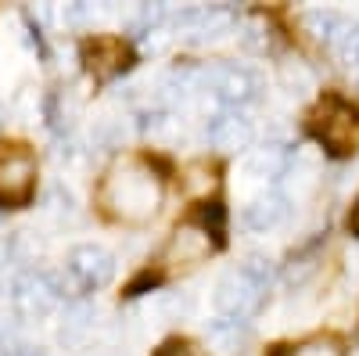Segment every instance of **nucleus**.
I'll return each mask as SVG.
<instances>
[{"instance_id":"f257e3e1","label":"nucleus","mask_w":359,"mask_h":356,"mask_svg":"<svg viewBox=\"0 0 359 356\" xmlns=\"http://www.w3.org/2000/svg\"><path fill=\"white\" fill-rule=\"evenodd\" d=\"M162 176L144 159H118L97 187L101 209L118 223H147L162 209Z\"/></svg>"},{"instance_id":"f03ea898","label":"nucleus","mask_w":359,"mask_h":356,"mask_svg":"<svg viewBox=\"0 0 359 356\" xmlns=\"http://www.w3.org/2000/svg\"><path fill=\"white\" fill-rule=\"evenodd\" d=\"M313 133L331 155L345 159L359 152V112L338 98H323L313 112Z\"/></svg>"},{"instance_id":"7ed1b4c3","label":"nucleus","mask_w":359,"mask_h":356,"mask_svg":"<svg viewBox=\"0 0 359 356\" xmlns=\"http://www.w3.org/2000/svg\"><path fill=\"white\" fill-rule=\"evenodd\" d=\"M201 91H208L216 101H223L230 108H241V105H252L262 94V79L248 65L219 62V65L201 69Z\"/></svg>"},{"instance_id":"20e7f679","label":"nucleus","mask_w":359,"mask_h":356,"mask_svg":"<svg viewBox=\"0 0 359 356\" xmlns=\"http://www.w3.org/2000/svg\"><path fill=\"white\" fill-rule=\"evenodd\" d=\"M212 303L226 320H245L248 324V317H255L266 303V288L252 274H245V266H233V270H226L216 281Z\"/></svg>"},{"instance_id":"39448f33","label":"nucleus","mask_w":359,"mask_h":356,"mask_svg":"<svg viewBox=\"0 0 359 356\" xmlns=\"http://www.w3.org/2000/svg\"><path fill=\"white\" fill-rule=\"evenodd\" d=\"M57 299H62V291H57L54 277L43 274V270H22L11 281V306L29 324L50 317L57 310Z\"/></svg>"},{"instance_id":"423d86ee","label":"nucleus","mask_w":359,"mask_h":356,"mask_svg":"<svg viewBox=\"0 0 359 356\" xmlns=\"http://www.w3.org/2000/svg\"><path fill=\"white\" fill-rule=\"evenodd\" d=\"M65 270H69V281L79 291H97V288H104L115 277V256L104 245L83 242V245H72L69 249Z\"/></svg>"},{"instance_id":"0eeeda50","label":"nucleus","mask_w":359,"mask_h":356,"mask_svg":"<svg viewBox=\"0 0 359 356\" xmlns=\"http://www.w3.org/2000/svg\"><path fill=\"white\" fill-rule=\"evenodd\" d=\"M36 187V159L25 147L0 152V205H25Z\"/></svg>"},{"instance_id":"6e6552de","label":"nucleus","mask_w":359,"mask_h":356,"mask_svg":"<svg viewBox=\"0 0 359 356\" xmlns=\"http://www.w3.org/2000/svg\"><path fill=\"white\" fill-rule=\"evenodd\" d=\"M216 249V237L208 227L201 223H180L169 237V245L162 249V263L169 270H187V266H198L212 256Z\"/></svg>"},{"instance_id":"1a4fd4ad","label":"nucleus","mask_w":359,"mask_h":356,"mask_svg":"<svg viewBox=\"0 0 359 356\" xmlns=\"http://www.w3.org/2000/svg\"><path fill=\"white\" fill-rule=\"evenodd\" d=\"M233 25H237V15L230 8H184L180 15H172L176 37H184L191 44H212L226 37Z\"/></svg>"},{"instance_id":"9d476101","label":"nucleus","mask_w":359,"mask_h":356,"mask_svg":"<svg viewBox=\"0 0 359 356\" xmlns=\"http://www.w3.org/2000/svg\"><path fill=\"white\" fill-rule=\"evenodd\" d=\"M205 137H208V144H212V147H219V152H241V147L252 144L255 126H252V119H248L245 112L226 108V112H219V115L208 119Z\"/></svg>"},{"instance_id":"9b49d317","label":"nucleus","mask_w":359,"mask_h":356,"mask_svg":"<svg viewBox=\"0 0 359 356\" xmlns=\"http://www.w3.org/2000/svg\"><path fill=\"white\" fill-rule=\"evenodd\" d=\"M83 58H86V69L97 79H111L130 65V47L115 37H94L83 47Z\"/></svg>"},{"instance_id":"f8f14e48","label":"nucleus","mask_w":359,"mask_h":356,"mask_svg":"<svg viewBox=\"0 0 359 356\" xmlns=\"http://www.w3.org/2000/svg\"><path fill=\"white\" fill-rule=\"evenodd\" d=\"M287 213H291V205H287V198H284L280 191H262V195H255V198L245 205V223H248L252 230L266 234V230L280 227V223L287 220Z\"/></svg>"},{"instance_id":"ddd939ff","label":"nucleus","mask_w":359,"mask_h":356,"mask_svg":"<svg viewBox=\"0 0 359 356\" xmlns=\"http://www.w3.org/2000/svg\"><path fill=\"white\" fill-rule=\"evenodd\" d=\"M205 342L212 349V356H241L252 342V328L245 320H212L205 331Z\"/></svg>"},{"instance_id":"4468645a","label":"nucleus","mask_w":359,"mask_h":356,"mask_svg":"<svg viewBox=\"0 0 359 356\" xmlns=\"http://www.w3.org/2000/svg\"><path fill=\"white\" fill-rule=\"evenodd\" d=\"M298 22H302V29L316 44H338L348 29V18L334 8H309V11H302Z\"/></svg>"},{"instance_id":"2eb2a0df","label":"nucleus","mask_w":359,"mask_h":356,"mask_svg":"<svg viewBox=\"0 0 359 356\" xmlns=\"http://www.w3.org/2000/svg\"><path fill=\"white\" fill-rule=\"evenodd\" d=\"M284 169V152H280V144H262L259 152H252L248 155V173H255V176H277Z\"/></svg>"},{"instance_id":"dca6fc26","label":"nucleus","mask_w":359,"mask_h":356,"mask_svg":"<svg viewBox=\"0 0 359 356\" xmlns=\"http://www.w3.org/2000/svg\"><path fill=\"white\" fill-rule=\"evenodd\" d=\"M90 320H94V310H90V306H72L65 324H62V342H79L90 328H94Z\"/></svg>"},{"instance_id":"f3484780","label":"nucleus","mask_w":359,"mask_h":356,"mask_svg":"<svg viewBox=\"0 0 359 356\" xmlns=\"http://www.w3.org/2000/svg\"><path fill=\"white\" fill-rule=\"evenodd\" d=\"M316 252L309 249V252H298V256H291V266H287V274H284V281L291 284V288H298V284H306L313 274H316Z\"/></svg>"},{"instance_id":"a211bd4d","label":"nucleus","mask_w":359,"mask_h":356,"mask_svg":"<svg viewBox=\"0 0 359 356\" xmlns=\"http://www.w3.org/2000/svg\"><path fill=\"white\" fill-rule=\"evenodd\" d=\"M158 310H162V317L180 320V317H187L194 310V299H191L187 291H169V295H162V299H158Z\"/></svg>"},{"instance_id":"6ab92c4d","label":"nucleus","mask_w":359,"mask_h":356,"mask_svg":"<svg viewBox=\"0 0 359 356\" xmlns=\"http://www.w3.org/2000/svg\"><path fill=\"white\" fill-rule=\"evenodd\" d=\"M241 44L248 51H266L269 47V22L266 18H248L245 22V33H241Z\"/></svg>"},{"instance_id":"aec40b11","label":"nucleus","mask_w":359,"mask_h":356,"mask_svg":"<svg viewBox=\"0 0 359 356\" xmlns=\"http://www.w3.org/2000/svg\"><path fill=\"white\" fill-rule=\"evenodd\" d=\"M280 79H284V86H287L291 94H306L309 86H313V76L302 69V62H294V65L287 62V65L280 69Z\"/></svg>"},{"instance_id":"412c9836","label":"nucleus","mask_w":359,"mask_h":356,"mask_svg":"<svg viewBox=\"0 0 359 356\" xmlns=\"http://www.w3.org/2000/svg\"><path fill=\"white\" fill-rule=\"evenodd\" d=\"M338 54L345 65H359V22H348L345 37L338 40Z\"/></svg>"},{"instance_id":"4be33fe9","label":"nucleus","mask_w":359,"mask_h":356,"mask_svg":"<svg viewBox=\"0 0 359 356\" xmlns=\"http://www.w3.org/2000/svg\"><path fill=\"white\" fill-rule=\"evenodd\" d=\"M287 356H345V352H341L338 342H331V338H313V342L298 345V349L287 352Z\"/></svg>"},{"instance_id":"5701e85b","label":"nucleus","mask_w":359,"mask_h":356,"mask_svg":"<svg viewBox=\"0 0 359 356\" xmlns=\"http://www.w3.org/2000/svg\"><path fill=\"white\" fill-rule=\"evenodd\" d=\"M97 18V11L90 8V4H69V8H62V22L65 25H90Z\"/></svg>"},{"instance_id":"b1692460","label":"nucleus","mask_w":359,"mask_h":356,"mask_svg":"<svg viewBox=\"0 0 359 356\" xmlns=\"http://www.w3.org/2000/svg\"><path fill=\"white\" fill-rule=\"evenodd\" d=\"M158 356H205L194 342H165L162 349H158Z\"/></svg>"},{"instance_id":"393cba45","label":"nucleus","mask_w":359,"mask_h":356,"mask_svg":"<svg viewBox=\"0 0 359 356\" xmlns=\"http://www.w3.org/2000/svg\"><path fill=\"white\" fill-rule=\"evenodd\" d=\"M348 230H352V234H359V202L352 205V213H348Z\"/></svg>"},{"instance_id":"a878e982","label":"nucleus","mask_w":359,"mask_h":356,"mask_svg":"<svg viewBox=\"0 0 359 356\" xmlns=\"http://www.w3.org/2000/svg\"><path fill=\"white\" fill-rule=\"evenodd\" d=\"M0 123H4V105H0Z\"/></svg>"}]
</instances>
